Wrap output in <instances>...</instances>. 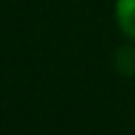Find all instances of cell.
<instances>
[{"label": "cell", "mask_w": 135, "mask_h": 135, "mask_svg": "<svg viewBox=\"0 0 135 135\" xmlns=\"http://www.w3.org/2000/svg\"><path fill=\"white\" fill-rule=\"evenodd\" d=\"M115 18L117 27L124 36L135 41V0H117L115 2Z\"/></svg>", "instance_id": "obj_1"}, {"label": "cell", "mask_w": 135, "mask_h": 135, "mask_svg": "<svg viewBox=\"0 0 135 135\" xmlns=\"http://www.w3.org/2000/svg\"><path fill=\"white\" fill-rule=\"evenodd\" d=\"M115 65L122 74L135 77V45H124L115 54Z\"/></svg>", "instance_id": "obj_2"}]
</instances>
